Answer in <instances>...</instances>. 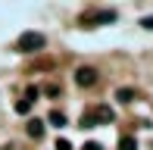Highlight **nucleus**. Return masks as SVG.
I'll return each instance as SVG.
<instances>
[{
    "label": "nucleus",
    "instance_id": "obj_2",
    "mask_svg": "<svg viewBox=\"0 0 153 150\" xmlns=\"http://www.w3.org/2000/svg\"><path fill=\"white\" fill-rule=\"evenodd\" d=\"M47 44V38L41 35V31H22L16 41V50H22V53H34V50H41V47Z\"/></svg>",
    "mask_w": 153,
    "mask_h": 150
},
{
    "label": "nucleus",
    "instance_id": "obj_7",
    "mask_svg": "<svg viewBox=\"0 0 153 150\" xmlns=\"http://www.w3.org/2000/svg\"><path fill=\"white\" fill-rule=\"evenodd\" d=\"M119 150H137V141L131 138V134H122L119 138Z\"/></svg>",
    "mask_w": 153,
    "mask_h": 150
},
{
    "label": "nucleus",
    "instance_id": "obj_14",
    "mask_svg": "<svg viewBox=\"0 0 153 150\" xmlns=\"http://www.w3.org/2000/svg\"><path fill=\"white\" fill-rule=\"evenodd\" d=\"M85 150H103V147L97 144V141H91V144H85Z\"/></svg>",
    "mask_w": 153,
    "mask_h": 150
},
{
    "label": "nucleus",
    "instance_id": "obj_13",
    "mask_svg": "<svg viewBox=\"0 0 153 150\" xmlns=\"http://www.w3.org/2000/svg\"><path fill=\"white\" fill-rule=\"evenodd\" d=\"M56 150H72V144H69L66 138H59V141H56Z\"/></svg>",
    "mask_w": 153,
    "mask_h": 150
},
{
    "label": "nucleus",
    "instance_id": "obj_1",
    "mask_svg": "<svg viewBox=\"0 0 153 150\" xmlns=\"http://www.w3.org/2000/svg\"><path fill=\"white\" fill-rule=\"evenodd\" d=\"M116 19H119L116 10H85L78 16V22L85 25V28H94V25H109V22H116Z\"/></svg>",
    "mask_w": 153,
    "mask_h": 150
},
{
    "label": "nucleus",
    "instance_id": "obj_12",
    "mask_svg": "<svg viewBox=\"0 0 153 150\" xmlns=\"http://www.w3.org/2000/svg\"><path fill=\"white\" fill-rule=\"evenodd\" d=\"M141 25H144L147 31H153V16H144V19H141Z\"/></svg>",
    "mask_w": 153,
    "mask_h": 150
},
{
    "label": "nucleus",
    "instance_id": "obj_10",
    "mask_svg": "<svg viewBox=\"0 0 153 150\" xmlns=\"http://www.w3.org/2000/svg\"><path fill=\"white\" fill-rule=\"evenodd\" d=\"M38 97H41V91H38V88H34V85H31L28 91H25V100H28V103H31V100H38Z\"/></svg>",
    "mask_w": 153,
    "mask_h": 150
},
{
    "label": "nucleus",
    "instance_id": "obj_9",
    "mask_svg": "<svg viewBox=\"0 0 153 150\" xmlns=\"http://www.w3.org/2000/svg\"><path fill=\"white\" fill-rule=\"evenodd\" d=\"M16 113L19 116H28L31 113V103H28V100H19V103H16Z\"/></svg>",
    "mask_w": 153,
    "mask_h": 150
},
{
    "label": "nucleus",
    "instance_id": "obj_8",
    "mask_svg": "<svg viewBox=\"0 0 153 150\" xmlns=\"http://www.w3.org/2000/svg\"><path fill=\"white\" fill-rule=\"evenodd\" d=\"M47 119H50V125H56V128H62V125H66V113H59V110H53L50 116H47Z\"/></svg>",
    "mask_w": 153,
    "mask_h": 150
},
{
    "label": "nucleus",
    "instance_id": "obj_11",
    "mask_svg": "<svg viewBox=\"0 0 153 150\" xmlns=\"http://www.w3.org/2000/svg\"><path fill=\"white\" fill-rule=\"evenodd\" d=\"M81 128H94V116H91V113L81 116Z\"/></svg>",
    "mask_w": 153,
    "mask_h": 150
},
{
    "label": "nucleus",
    "instance_id": "obj_6",
    "mask_svg": "<svg viewBox=\"0 0 153 150\" xmlns=\"http://www.w3.org/2000/svg\"><path fill=\"white\" fill-rule=\"evenodd\" d=\"M131 97H134V88H119V91H116V100H119V103H131Z\"/></svg>",
    "mask_w": 153,
    "mask_h": 150
},
{
    "label": "nucleus",
    "instance_id": "obj_5",
    "mask_svg": "<svg viewBox=\"0 0 153 150\" xmlns=\"http://www.w3.org/2000/svg\"><path fill=\"white\" fill-rule=\"evenodd\" d=\"M25 131H28V138L41 141V138H44V122H41V119H28V125H25Z\"/></svg>",
    "mask_w": 153,
    "mask_h": 150
},
{
    "label": "nucleus",
    "instance_id": "obj_4",
    "mask_svg": "<svg viewBox=\"0 0 153 150\" xmlns=\"http://www.w3.org/2000/svg\"><path fill=\"white\" fill-rule=\"evenodd\" d=\"M91 116H94V125H109V122H113V119H116V113H113V110H109V106H106V103H100V106H97V110H94Z\"/></svg>",
    "mask_w": 153,
    "mask_h": 150
},
{
    "label": "nucleus",
    "instance_id": "obj_3",
    "mask_svg": "<svg viewBox=\"0 0 153 150\" xmlns=\"http://www.w3.org/2000/svg\"><path fill=\"white\" fill-rule=\"evenodd\" d=\"M75 85L78 88H94L97 85V69L94 66H78L75 69Z\"/></svg>",
    "mask_w": 153,
    "mask_h": 150
}]
</instances>
